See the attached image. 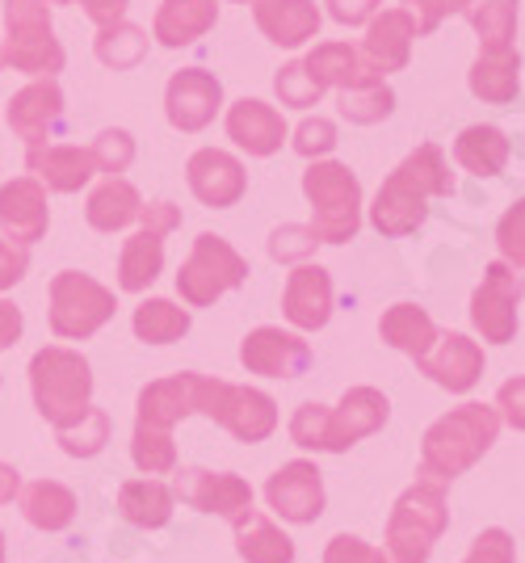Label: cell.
<instances>
[{
  "instance_id": "obj_1",
  "label": "cell",
  "mask_w": 525,
  "mask_h": 563,
  "mask_svg": "<svg viewBox=\"0 0 525 563\" xmlns=\"http://www.w3.org/2000/svg\"><path fill=\"white\" fill-rule=\"evenodd\" d=\"M454 189L458 186H454L446 152L437 143H421L379 186L375 202H370V228L387 240H404L425 228L433 198H454Z\"/></svg>"
},
{
  "instance_id": "obj_2",
  "label": "cell",
  "mask_w": 525,
  "mask_h": 563,
  "mask_svg": "<svg viewBox=\"0 0 525 563\" xmlns=\"http://www.w3.org/2000/svg\"><path fill=\"white\" fill-rule=\"evenodd\" d=\"M198 371H181L147 383L139 391L135 433H131V459L144 475H168L177 471V446H172V424L198 417Z\"/></svg>"
},
{
  "instance_id": "obj_3",
  "label": "cell",
  "mask_w": 525,
  "mask_h": 563,
  "mask_svg": "<svg viewBox=\"0 0 525 563\" xmlns=\"http://www.w3.org/2000/svg\"><path fill=\"white\" fill-rule=\"evenodd\" d=\"M391 417V399L379 387H349L336 408L328 404H299L290 417V442L320 454H345L361 438L379 433Z\"/></svg>"
},
{
  "instance_id": "obj_4",
  "label": "cell",
  "mask_w": 525,
  "mask_h": 563,
  "mask_svg": "<svg viewBox=\"0 0 525 563\" xmlns=\"http://www.w3.org/2000/svg\"><path fill=\"white\" fill-rule=\"evenodd\" d=\"M501 433V417L492 404H458L446 417L425 429L421 438V475L437 479V484H450L462 471H471L492 450Z\"/></svg>"
},
{
  "instance_id": "obj_5",
  "label": "cell",
  "mask_w": 525,
  "mask_h": 563,
  "mask_svg": "<svg viewBox=\"0 0 525 563\" xmlns=\"http://www.w3.org/2000/svg\"><path fill=\"white\" fill-rule=\"evenodd\" d=\"M30 391L43 421L68 429L93 408V366L68 345H47L30 357Z\"/></svg>"
},
{
  "instance_id": "obj_6",
  "label": "cell",
  "mask_w": 525,
  "mask_h": 563,
  "mask_svg": "<svg viewBox=\"0 0 525 563\" xmlns=\"http://www.w3.org/2000/svg\"><path fill=\"white\" fill-rule=\"evenodd\" d=\"M446 488L416 475V484L407 488L395 509L387 517V547L382 555L387 563H425L433 555V542L442 539V530L450 526V509H446Z\"/></svg>"
},
{
  "instance_id": "obj_7",
  "label": "cell",
  "mask_w": 525,
  "mask_h": 563,
  "mask_svg": "<svg viewBox=\"0 0 525 563\" xmlns=\"http://www.w3.org/2000/svg\"><path fill=\"white\" fill-rule=\"evenodd\" d=\"M311 232L320 244H349L361 232V181L340 161H315L303 173Z\"/></svg>"
},
{
  "instance_id": "obj_8",
  "label": "cell",
  "mask_w": 525,
  "mask_h": 563,
  "mask_svg": "<svg viewBox=\"0 0 525 563\" xmlns=\"http://www.w3.org/2000/svg\"><path fill=\"white\" fill-rule=\"evenodd\" d=\"M4 64L13 71H25L34 80H55L64 71L68 55L55 38L51 22V0H4Z\"/></svg>"
},
{
  "instance_id": "obj_9",
  "label": "cell",
  "mask_w": 525,
  "mask_h": 563,
  "mask_svg": "<svg viewBox=\"0 0 525 563\" xmlns=\"http://www.w3.org/2000/svg\"><path fill=\"white\" fill-rule=\"evenodd\" d=\"M47 299H51V332L59 341H89L119 311L114 290L101 286L97 278H89V274H80V269H59L47 286Z\"/></svg>"
},
{
  "instance_id": "obj_10",
  "label": "cell",
  "mask_w": 525,
  "mask_h": 563,
  "mask_svg": "<svg viewBox=\"0 0 525 563\" xmlns=\"http://www.w3.org/2000/svg\"><path fill=\"white\" fill-rule=\"evenodd\" d=\"M244 282H248V261L223 235L202 232L193 240L190 257L177 269V295L186 307H211Z\"/></svg>"
},
{
  "instance_id": "obj_11",
  "label": "cell",
  "mask_w": 525,
  "mask_h": 563,
  "mask_svg": "<svg viewBox=\"0 0 525 563\" xmlns=\"http://www.w3.org/2000/svg\"><path fill=\"white\" fill-rule=\"evenodd\" d=\"M198 417H211L236 442L257 446L278 429V404L265 391H257V387H239V383L202 375V383H198Z\"/></svg>"
},
{
  "instance_id": "obj_12",
  "label": "cell",
  "mask_w": 525,
  "mask_h": 563,
  "mask_svg": "<svg viewBox=\"0 0 525 563\" xmlns=\"http://www.w3.org/2000/svg\"><path fill=\"white\" fill-rule=\"evenodd\" d=\"M181 228V207H172L165 198L147 202L139 211V228L122 240L119 257V286L126 295H144L152 282L165 269V235Z\"/></svg>"
},
{
  "instance_id": "obj_13",
  "label": "cell",
  "mask_w": 525,
  "mask_h": 563,
  "mask_svg": "<svg viewBox=\"0 0 525 563\" xmlns=\"http://www.w3.org/2000/svg\"><path fill=\"white\" fill-rule=\"evenodd\" d=\"M522 295H525L522 269H513L504 261H492L483 269V282H479L476 295H471V324H476V332L488 345H509L517 336Z\"/></svg>"
},
{
  "instance_id": "obj_14",
  "label": "cell",
  "mask_w": 525,
  "mask_h": 563,
  "mask_svg": "<svg viewBox=\"0 0 525 563\" xmlns=\"http://www.w3.org/2000/svg\"><path fill=\"white\" fill-rule=\"evenodd\" d=\"M223 110V85L215 71L206 68H181L168 76L165 85V118L172 131L198 135L206 131L215 114Z\"/></svg>"
},
{
  "instance_id": "obj_15",
  "label": "cell",
  "mask_w": 525,
  "mask_h": 563,
  "mask_svg": "<svg viewBox=\"0 0 525 563\" xmlns=\"http://www.w3.org/2000/svg\"><path fill=\"white\" fill-rule=\"evenodd\" d=\"M172 500L190 505L198 514H215L236 521L253 509V484L239 479L232 471H206V467H181L172 479Z\"/></svg>"
},
{
  "instance_id": "obj_16",
  "label": "cell",
  "mask_w": 525,
  "mask_h": 563,
  "mask_svg": "<svg viewBox=\"0 0 525 563\" xmlns=\"http://www.w3.org/2000/svg\"><path fill=\"white\" fill-rule=\"evenodd\" d=\"M265 500L290 526H311L315 517L324 514V475L308 459L282 463L265 484Z\"/></svg>"
},
{
  "instance_id": "obj_17",
  "label": "cell",
  "mask_w": 525,
  "mask_h": 563,
  "mask_svg": "<svg viewBox=\"0 0 525 563\" xmlns=\"http://www.w3.org/2000/svg\"><path fill=\"white\" fill-rule=\"evenodd\" d=\"M239 362L248 375H265V378H299L311 371V345L299 336V332L273 329V324H261L244 336L239 345Z\"/></svg>"
},
{
  "instance_id": "obj_18",
  "label": "cell",
  "mask_w": 525,
  "mask_h": 563,
  "mask_svg": "<svg viewBox=\"0 0 525 563\" xmlns=\"http://www.w3.org/2000/svg\"><path fill=\"white\" fill-rule=\"evenodd\" d=\"M59 118H64V89H59V80H30L4 106V122L13 126V135L30 152L34 147H47V140L55 135V126H59Z\"/></svg>"
},
{
  "instance_id": "obj_19",
  "label": "cell",
  "mask_w": 525,
  "mask_h": 563,
  "mask_svg": "<svg viewBox=\"0 0 525 563\" xmlns=\"http://www.w3.org/2000/svg\"><path fill=\"white\" fill-rule=\"evenodd\" d=\"M186 181H190L193 198L211 211H232L239 198L248 194V173L232 152L223 147H202L193 152L186 165Z\"/></svg>"
},
{
  "instance_id": "obj_20",
  "label": "cell",
  "mask_w": 525,
  "mask_h": 563,
  "mask_svg": "<svg viewBox=\"0 0 525 563\" xmlns=\"http://www.w3.org/2000/svg\"><path fill=\"white\" fill-rule=\"evenodd\" d=\"M416 366L437 387H446L454 396H467L479 378H483V350H479V341H471L467 332H437L433 350L425 357H416Z\"/></svg>"
},
{
  "instance_id": "obj_21",
  "label": "cell",
  "mask_w": 525,
  "mask_h": 563,
  "mask_svg": "<svg viewBox=\"0 0 525 563\" xmlns=\"http://www.w3.org/2000/svg\"><path fill=\"white\" fill-rule=\"evenodd\" d=\"M51 228V207H47V189L38 186L30 173L13 177L0 186V235L9 244H38Z\"/></svg>"
},
{
  "instance_id": "obj_22",
  "label": "cell",
  "mask_w": 525,
  "mask_h": 563,
  "mask_svg": "<svg viewBox=\"0 0 525 563\" xmlns=\"http://www.w3.org/2000/svg\"><path fill=\"white\" fill-rule=\"evenodd\" d=\"M227 140L236 143L239 152H248V156H273V152H282V143L290 140L287 131V118L278 114L269 101L261 97H239L236 106H227Z\"/></svg>"
},
{
  "instance_id": "obj_23",
  "label": "cell",
  "mask_w": 525,
  "mask_h": 563,
  "mask_svg": "<svg viewBox=\"0 0 525 563\" xmlns=\"http://www.w3.org/2000/svg\"><path fill=\"white\" fill-rule=\"evenodd\" d=\"M333 278L324 265H294V274L287 278L282 290V311L299 332H320L333 320Z\"/></svg>"
},
{
  "instance_id": "obj_24",
  "label": "cell",
  "mask_w": 525,
  "mask_h": 563,
  "mask_svg": "<svg viewBox=\"0 0 525 563\" xmlns=\"http://www.w3.org/2000/svg\"><path fill=\"white\" fill-rule=\"evenodd\" d=\"M25 168L30 177L51 194H76L93 181V152L89 147H76V143H47V147H34L25 152Z\"/></svg>"
},
{
  "instance_id": "obj_25",
  "label": "cell",
  "mask_w": 525,
  "mask_h": 563,
  "mask_svg": "<svg viewBox=\"0 0 525 563\" xmlns=\"http://www.w3.org/2000/svg\"><path fill=\"white\" fill-rule=\"evenodd\" d=\"M253 22L273 47H303L320 34V4L315 0H253Z\"/></svg>"
},
{
  "instance_id": "obj_26",
  "label": "cell",
  "mask_w": 525,
  "mask_h": 563,
  "mask_svg": "<svg viewBox=\"0 0 525 563\" xmlns=\"http://www.w3.org/2000/svg\"><path fill=\"white\" fill-rule=\"evenodd\" d=\"M412 38H416V30L407 22L404 9H382L370 18L366 25V38H361V59L370 64V68L387 76V71H404L407 59H412Z\"/></svg>"
},
{
  "instance_id": "obj_27",
  "label": "cell",
  "mask_w": 525,
  "mask_h": 563,
  "mask_svg": "<svg viewBox=\"0 0 525 563\" xmlns=\"http://www.w3.org/2000/svg\"><path fill=\"white\" fill-rule=\"evenodd\" d=\"M219 22V0H160L152 18V38L168 51L193 47Z\"/></svg>"
},
{
  "instance_id": "obj_28",
  "label": "cell",
  "mask_w": 525,
  "mask_h": 563,
  "mask_svg": "<svg viewBox=\"0 0 525 563\" xmlns=\"http://www.w3.org/2000/svg\"><path fill=\"white\" fill-rule=\"evenodd\" d=\"M303 64L324 89H340V93H354V89H366V85L382 80L379 71L361 59V51L349 47V43H315Z\"/></svg>"
},
{
  "instance_id": "obj_29",
  "label": "cell",
  "mask_w": 525,
  "mask_h": 563,
  "mask_svg": "<svg viewBox=\"0 0 525 563\" xmlns=\"http://www.w3.org/2000/svg\"><path fill=\"white\" fill-rule=\"evenodd\" d=\"M467 89L488 106H509L522 93V55L513 47L479 51L471 71H467Z\"/></svg>"
},
{
  "instance_id": "obj_30",
  "label": "cell",
  "mask_w": 525,
  "mask_h": 563,
  "mask_svg": "<svg viewBox=\"0 0 525 563\" xmlns=\"http://www.w3.org/2000/svg\"><path fill=\"white\" fill-rule=\"evenodd\" d=\"M139 211H144V198H139V189L131 186L126 177H105V181L89 194V202H85L89 228L105 235L131 228V223L139 219Z\"/></svg>"
},
{
  "instance_id": "obj_31",
  "label": "cell",
  "mask_w": 525,
  "mask_h": 563,
  "mask_svg": "<svg viewBox=\"0 0 525 563\" xmlns=\"http://www.w3.org/2000/svg\"><path fill=\"white\" fill-rule=\"evenodd\" d=\"M509 135L501 126H488V122H476L467 126L458 140H454V161L458 168H467L471 177H501L504 165H509Z\"/></svg>"
},
{
  "instance_id": "obj_32",
  "label": "cell",
  "mask_w": 525,
  "mask_h": 563,
  "mask_svg": "<svg viewBox=\"0 0 525 563\" xmlns=\"http://www.w3.org/2000/svg\"><path fill=\"white\" fill-rule=\"evenodd\" d=\"M232 530H236V551L244 563H294L290 534H282L261 509H248L244 517H236Z\"/></svg>"
},
{
  "instance_id": "obj_33",
  "label": "cell",
  "mask_w": 525,
  "mask_h": 563,
  "mask_svg": "<svg viewBox=\"0 0 525 563\" xmlns=\"http://www.w3.org/2000/svg\"><path fill=\"white\" fill-rule=\"evenodd\" d=\"M379 336L391 350L407 353V357H425L437 341V324L425 307L416 303H391L379 320Z\"/></svg>"
},
{
  "instance_id": "obj_34",
  "label": "cell",
  "mask_w": 525,
  "mask_h": 563,
  "mask_svg": "<svg viewBox=\"0 0 525 563\" xmlns=\"http://www.w3.org/2000/svg\"><path fill=\"white\" fill-rule=\"evenodd\" d=\"M22 517L34 530L59 534L76 521V493L59 479H34L22 488Z\"/></svg>"
},
{
  "instance_id": "obj_35",
  "label": "cell",
  "mask_w": 525,
  "mask_h": 563,
  "mask_svg": "<svg viewBox=\"0 0 525 563\" xmlns=\"http://www.w3.org/2000/svg\"><path fill=\"white\" fill-rule=\"evenodd\" d=\"M119 514L139 530H160L172 517V488L160 479H126L119 488Z\"/></svg>"
},
{
  "instance_id": "obj_36",
  "label": "cell",
  "mask_w": 525,
  "mask_h": 563,
  "mask_svg": "<svg viewBox=\"0 0 525 563\" xmlns=\"http://www.w3.org/2000/svg\"><path fill=\"white\" fill-rule=\"evenodd\" d=\"M517 4L522 0H467L462 18L479 34V51H504L517 38Z\"/></svg>"
},
{
  "instance_id": "obj_37",
  "label": "cell",
  "mask_w": 525,
  "mask_h": 563,
  "mask_svg": "<svg viewBox=\"0 0 525 563\" xmlns=\"http://www.w3.org/2000/svg\"><path fill=\"white\" fill-rule=\"evenodd\" d=\"M147 30L144 25H135V22H114V25H101L97 30V38H93V55L105 64V68H114V71H131V68H139L144 64V55H147Z\"/></svg>"
},
{
  "instance_id": "obj_38",
  "label": "cell",
  "mask_w": 525,
  "mask_h": 563,
  "mask_svg": "<svg viewBox=\"0 0 525 563\" xmlns=\"http://www.w3.org/2000/svg\"><path fill=\"white\" fill-rule=\"evenodd\" d=\"M131 329L147 345H172L190 332V311L177 307L172 299H144L131 316Z\"/></svg>"
},
{
  "instance_id": "obj_39",
  "label": "cell",
  "mask_w": 525,
  "mask_h": 563,
  "mask_svg": "<svg viewBox=\"0 0 525 563\" xmlns=\"http://www.w3.org/2000/svg\"><path fill=\"white\" fill-rule=\"evenodd\" d=\"M55 442H59L64 454H72V459H97L105 450V442H110V417L101 408H89L76 424L55 429Z\"/></svg>"
},
{
  "instance_id": "obj_40",
  "label": "cell",
  "mask_w": 525,
  "mask_h": 563,
  "mask_svg": "<svg viewBox=\"0 0 525 563\" xmlns=\"http://www.w3.org/2000/svg\"><path fill=\"white\" fill-rule=\"evenodd\" d=\"M340 114L349 118V122H358V126H375V122L395 114V93H391L387 80L354 89V93H340Z\"/></svg>"
},
{
  "instance_id": "obj_41",
  "label": "cell",
  "mask_w": 525,
  "mask_h": 563,
  "mask_svg": "<svg viewBox=\"0 0 525 563\" xmlns=\"http://www.w3.org/2000/svg\"><path fill=\"white\" fill-rule=\"evenodd\" d=\"M273 93L282 97V106H290V110H311V106H320L324 85L311 76L303 59H290V64H282L278 76H273Z\"/></svg>"
},
{
  "instance_id": "obj_42",
  "label": "cell",
  "mask_w": 525,
  "mask_h": 563,
  "mask_svg": "<svg viewBox=\"0 0 525 563\" xmlns=\"http://www.w3.org/2000/svg\"><path fill=\"white\" fill-rule=\"evenodd\" d=\"M89 152H93L97 173H105V177H122L126 168L135 165V140H131V131H122V126L101 131Z\"/></svg>"
},
{
  "instance_id": "obj_43",
  "label": "cell",
  "mask_w": 525,
  "mask_h": 563,
  "mask_svg": "<svg viewBox=\"0 0 525 563\" xmlns=\"http://www.w3.org/2000/svg\"><path fill=\"white\" fill-rule=\"evenodd\" d=\"M315 249H320V240L303 223H282L269 232V257L278 265H308Z\"/></svg>"
},
{
  "instance_id": "obj_44",
  "label": "cell",
  "mask_w": 525,
  "mask_h": 563,
  "mask_svg": "<svg viewBox=\"0 0 525 563\" xmlns=\"http://www.w3.org/2000/svg\"><path fill=\"white\" fill-rule=\"evenodd\" d=\"M496 249L501 261L513 269H525V198H517L496 223Z\"/></svg>"
},
{
  "instance_id": "obj_45",
  "label": "cell",
  "mask_w": 525,
  "mask_h": 563,
  "mask_svg": "<svg viewBox=\"0 0 525 563\" xmlns=\"http://www.w3.org/2000/svg\"><path fill=\"white\" fill-rule=\"evenodd\" d=\"M290 147L303 156V161H324L328 152L336 147V126H333V118H303L299 122V131H294V140H290Z\"/></svg>"
},
{
  "instance_id": "obj_46",
  "label": "cell",
  "mask_w": 525,
  "mask_h": 563,
  "mask_svg": "<svg viewBox=\"0 0 525 563\" xmlns=\"http://www.w3.org/2000/svg\"><path fill=\"white\" fill-rule=\"evenodd\" d=\"M462 4H467V0H400V9L407 13L416 38H425V34H433L446 18L462 13Z\"/></svg>"
},
{
  "instance_id": "obj_47",
  "label": "cell",
  "mask_w": 525,
  "mask_h": 563,
  "mask_svg": "<svg viewBox=\"0 0 525 563\" xmlns=\"http://www.w3.org/2000/svg\"><path fill=\"white\" fill-rule=\"evenodd\" d=\"M462 563H517V542L509 530H483L476 542H471V551H467V560Z\"/></svg>"
},
{
  "instance_id": "obj_48",
  "label": "cell",
  "mask_w": 525,
  "mask_h": 563,
  "mask_svg": "<svg viewBox=\"0 0 525 563\" xmlns=\"http://www.w3.org/2000/svg\"><path fill=\"white\" fill-rule=\"evenodd\" d=\"M324 563H387V555L358 534H336L324 547Z\"/></svg>"
},
{
  "instance_id": "obj_49",
  "label": "cell",
  "mask_w": 525,
  "mask_h": 563,
  "mask_svg": "<svg viewBox=\"0 0 525 563\" xmlns=\"http://www.w3.org/2000/svg\"><path fill=\"white\" fill-rule=\"evenodd\" d=\"M496 417L504 424H513V429H522L525 433V378H509L501 391H496Z\"/></svg>"
},
{
  "instance_id": "obj_50",
  "label": "cell",
  "mask_w": 525,
  "mask_h": 563,
  "mask_svg": "<svg viewBox=\"0 0 525 563\" xmlns=\"http://www.w3.org/2000/svg\"><path fill=\"white\" fill-rule=\"evenodd\" d=\"M328 18L340 25H370L375 13H382V0H324Z\"/></svg>"
},
{
  "instance_id": "obj_51",
  "label": "cell",
  "mask_w": 525,
  "mask_h": 563,
  "mask_svg": "<svg viewBox=\"0 0 525 563\" xmlns=\"http://www.w3.org/2000/svg\"><path fill=\"white\" fill-rule=\"evenodd\" d=\"M30 269V249L0 240V290H13Z\"/></svg>"
},
{
  "instance_id": "obj_52",
  "label": "cell",
  "mask_w": 525,
  "mask_h": 563,
  "mask_svg": "<svg viewBox=\"0 0 525 563\" xmlns=\"http://www.w3.org/2000/svg\"><path fill=\"white\" fill-rule=\"evenodd\" d=\"M51 4H80V9H85V18H89L97 30H101V25L122 22L131 0H51Z\"/></svg>"
},
{
  "instance_id": "obj_53",
  "label": "cell",
  "mask_w": 525,
  "mask_h": 563,
  "mask_svg": "<svg viewBox=\"0 0 525 563\" xmlns=\"http://www.w3.org/2000/svg\"><path fill=\"white\" fill-rule=\"evenodd\" d=\"M22 307H13L9 299H0V350H13L22 341Z\"/></svg>"
},
{
  "instance_id": "obj_54",
  "label": "cell",
  "mask_w": 525,
  "mask_h": 563,
  "mask_svg": "<svg viewBox=\"0 0 525 563\" xmlns=\"http://www.w3.org/2000/svg\"><path fill=\"white\" fill-rule=\"evenodd\" d=\"M18 493H22V475H18V467L0 463V505H9Z\"/></svg>"
},
{
  "instance_id": "obj_55",
  "label": "cell",
  "mask_w": 525,
  "mask_h": 563,
  "mask_svg": "<svg viewBox=\"0 0 525 563\" xmlns=\"http://www.w3.org/2000/svg\"><path fill=\"white\" fill-rule=\"evenodd\" d=\"M0 563H4V534H0Z\"/></svg>"
},
{
  "instance_id": "obj_56",
  "label": "cell",
  "mask_w": 525,
  "mask_h": 563,
  "mask_svg": "<svg viewBox=\"0 0 525 563\" xmlns=\"http://www.w3.org/2000/svg\"><path fill=\"white\" fill-rule=\"evenodd\" d=\"M232 4H253V0H232Z\"/></svg>"
},
{
  "instance_id": "obj_57",
  "label": "cell",
  "mask_w": 525,
  "mask_h": 563,
  "mask_svg": "<svg viewBox=\"0 0 525 563\" xmlns=\"http://www.w3.org/2000/svg\"><path fill=\"white\" fill-rule=\"evenodd\" d=\"M0 68H4V55H0Z\"/></svg>"
}]
</instances>
